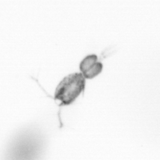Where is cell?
<instances>
[{
  "instance_id": "obj_2",
  "label": "cell",
  "mask_w": 160,
  "mask_h": 160,
  "mask_svg": "<svg viewBox=\"0 0 160 160\" xmlns=\"http://www.w3.org/2000/svg\"><path fill=\"white\" fill-rule=\"evenodd\" d=\"M102 63L98 61V56L95 54L87 56L80 62V71L83 77L88 79L98 76L102 71Z\"/></svg>"
},
{
  "instance_id": "obj_1",
  "label": "cell",
  "mask_w": 160,
  "mask_h": 160,
  "mask_svg": "<svg viewBox=\"0 0 160 160\" xmlns=\"http://www.w3.org/2000/svg\"><path fill=\"white\" fill-rule=\"evenodd\" d=\"M85 87V78L81 73L69 74L57 87L55 99L61 101L60 106L69 105L84 91Z\"/></svg>"
}]
</instances>
